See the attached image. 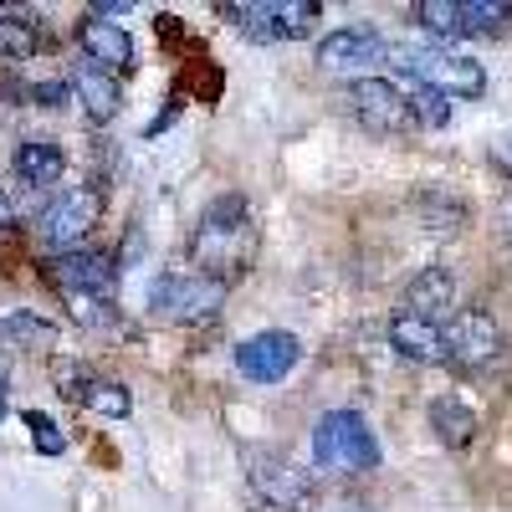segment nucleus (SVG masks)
Masks as SVG:
<instances>
[{
	"instance_id": "nucleus-1",
	"label": "nucleus",
	"mask_w": 512,
	"mask_h": 512,
	"mask_svg": "<svg viewBox=\"0 0 512 512\" xmlns=\"http://www.w3.org/2000/svg\"><path fill=\"white\" fill-rule=\"evenodd\" d=\"M190 256L200 277L231 287L256 256V221H251V205L241 195H221L216 205L200 216L195 226V241H190Z\"/></svg>"
},
{
	"instance_id": "nucleus-2",
	"label": "nucleus",
	"mask_w": 512,
	"mask_h": 512,
	"mask_svg": "<svg viewBox=\"0 0 512 512\" xmlns=\"http://www.w3.org/2000/svg\"><path fill=\"white\" fill-rule=\"evenodd\" d=\"M313 461L323 472H374L379 466V441L364 425L359 410H328L313 431Z\"/></svg>"
},
{
	"instance_id": "nucleus-3",
	"label": "nucleus",
	"mask_w": 512,
	"mask_h": 512,
	"mask_svg": "<svg viewBox=\"0 0 512 512\" xmlns=\"http://www.w3.org/2000/svg\"><path fill=\"white\" fill-rule=\"evenodd\" d=\"M221 303H226V287L200 277V272L154 277V287H149V308L159 323H205L221 313Z\"/></svg>"
},
{
	"instance_id": "nucleus-4",
	"label": "nucleus",
	"mask_w": 512,
	"mask_h": 512,
	"mask_svg": "<svg viewBox=\"0 0 512 512\" xmlns=\"http://www.w3.org/2000/svg\"><path fill=\"white\" fill-rule=\"evenodd\" d=\"M400 72H410L420 88H436L441 98H482L487 88V72L472 57H456V52H395Z\"/></svg>"
},
{
	"instance_id": "nucleus-5",
	"label": "nucleus",
	"mask_w": 512,
	"mask_h": 512,
	"mask_svg": "<svg viewBox=\"0 0 512 512\" xmlns=\"http://www.w3.org/2000/svg\"><path fill=\"white\" fill-rule=\"evenodd\" d=\"M98 216H103V195L93 185H72V190H62L47 210H41L36 231H41V241H47L52 251H67V246H77L98 226Z\"/></svg>"
},
{
	"instance_id": "nucleus-6",
	"label": "nucleus",
	"mask_w": 512,
	"mask_h": 512,
	"mask_svg": "<svg viewBox=\"0 0 512 512\" xmlns=\"http://www.w3.org/2000/svg\"><path fill=\"white\" fill-rule=\"evenodd\" d=\"M349 108H354V118L369 128V134H384V139L405 134V128L415 123L405 93L395 88V82H384V77H359L349 88Z\"/></svg>"
},
{
	"instance_id": "nucleus-7",
	"label": "nucleus",
	"mask_w": 512,
	"mask_h": 512,
	"mask_svg": "<svg viewBox=\"0 0 512 512\" xmlns=\"http://www.w3.org/2000/svg\"><path fill=\"white\" fill-rule=\"evenodd\" d=\"M251 487L262 492L272 507H282V512H308L313 507L308 472L292 466L287 456H272V451H251Z\"/></svg>"
},
{
	"instance_id": "nucleus-8",
	"label": "nucleus",
	"mask_w": 512,
	"mask_h": 512,
	"mask_svg": "<svg viewBox=\"0 0 512 512\" xmlns=\"http://www.w3.org/2000/svg\"><path fill=\"white\" fill-rule=\"evenodd\" d=\"M441 333H446V364H461V369H487V364L502 354V328H497L487 313H477V308L456 313Z\"/></svg>"
},
{
	"instance_id": "nucleus-9",
	"label": "nucleus",
	"mask_w": 512,
	"mask_h": 512,
	"mask_svg": "<svg viewBox=\"0 0 512 512\" xmlns=\"http://www.w3.org/2000/svg\"><path fill=\"white\" fill-rule=\"evenodd\" d=\"M297 359H303V344H297L292 333L282 328H267V333H251L246 344L236 349V369L251 379V384H277L297 369Z\"/></svg>"
},
{
	"instance_id": "nucleus-10",
	"label": "nucleus",
	"mask_w": 512,
	"mask_h": 512,
	"mask_svg": "<svg viewBox=\"0 0 512 512\" xmlns=\"http://www.w3.org/2000/svg\"><path fill=\"white\" fill-rule=\"evenodd\" d=\"M52 282L62 297H103V303H113V267L103 251H62L52 262Z\"/></svg>"
},
{
	"instance_id": "nucleus-11",
	"label": "nucleus",
	"mask_w": 512,
	"mask_h": 512,
	"mask_svg": "<svg viewBox=\"0 0 512 512\" xmlns=\"http://www.w3.org/2000/svg\"><path fill=\"white\" fill-rule=\"evenodd\" d=\"M390 57V47H384V36L369 31V26H344L318 41V67L323 72H359V67H374Z\"/></svg>"
},
{
	"instance_id": "nucleus-12",
	"label": "nucleus",
	"mask_w": 512,
	"mask_h": 512,
	"mask_svg": "<svg viewBox=\"0 0 512 512\" xmlns=\"http://www.w3.org/2000/svg\"><path fill=\"white\" fill-rule=\"evenodd\" d=\"M77 41H82V52H88V62H98V72H108V77L134 72V41H128V31L118 21L88 16L77 26Z\"/></svg>"
},
{
	"instance_id": "nucleus-13",
	"label": "nucleus",
	"mask_w": 512,
	"mask_h": 512,
	"mask_svg": "<svg viewBox=\"0 0 512 512\" xmlns=\"http://www.w3.org/2000/svg\"><path fill=\"white\" fill-rule=\"evenodd\" d=\"M390 344L405 359H415V364H446V333H441V323H425L415 313H395L390 318Z\"/></svg>"
},
{
	"instance_id": "nucleus-14",
	"label": "nucleus",
	"mask_w": 512,
	"mask_h": 512,
	"mask_svg": "<svg viewBox=\"0 0 512 512\" xmlns=\"http://www.w3.org/2000/svg\"><path fill=\"white\" fill-rule=\"evenodd\" d=\"M456 308V277L446 267H425L410 287H405V313L425 318V323H436Z\"/></svg>"
},
{
	"instance_id": "nucleus-15",
	"label": "nucleus",
	"mask_w": 512,
	"mask_h": 512,
	"mask_svg": "<svg viewBox=\"0 0 512 512\" xmlns=\"http://www.w3.org/2000/svg\"><path fill=\"white\" fill-rule=\"evenodd\" d=\"M72 93H77V108L88 113V123H113L118 108H123V88H118V77L98 72V67H82L72 77Z\"/></svg>"
},
{
	"instance_id": "nucleus-16",
	"label": "nucleus",
	"mask_w": 512,
	"mask_h": 512,
	"mask_svg": "<svg viewBox=\"0 0 512 512\" xmlns=\"http://www.w3.org/2000/svg\"><path fill=\"white\" fill-rule=\"evenodd\" d=\"M62 169H67V159H62V149L47 144V139H26V144L16 149V180L31 185V190L57 185V180H62Z\"/></svg>"
},
{
	"instance_id": "nucleus-17",
	"label": "nucleus",
	"mask_w": 512,
	"mask_h": 512,
	"mask_svg": "<svg viewBox=\"0 0 512 512\" xmlns=\"http://www.w3.org/2000/svg\"><path fill=\"white\" fill-rule=\"evenodd\" d=\"M431 431L446 446H466L477 436V415H472V405H461L456 395H441V400H431Z\"/></svg>"
},
{
	"instance_id": "nucleus-18",
	"label": "nucleus",
	"mask_w": 512,
	"mask_h": 512,
	"mask_svg": "<svg viewBox=\"0 0 512 512\" xmlns=\"http://www.w3.org/2000/svg\"><path fill=\"white\" fill-rule=\"evenodd\" d=\"M41 52V26L31 16H0V62H31Z\"/></svg>"
},
{
	"instance_id": "nucleus-19",
	"label": "nucleus",
	"mask_w": 512,
	"mask_h": 512,
	"mask_svg": "<svg viewBox=\"0 0 512 512\" xmlns=\"http://www.w3.org/2000/svg\"><path fill=\"white\" fill-rule=\"evenodd\" d=\"M77 405H88V410H98L108 420H123L128 410H134L128 390H123V384H113V379H88V384H82V395H77Z\"/></svg>"
},
{
	"instance_id": "nucleus-20",
	"label": "nucleus",
	"mask_w": 512,
	"mask_h": 512,
	"mask_svg": "<svg viewBox=\"0 0 512 512\" xmlns=\"http://www.w3.org/2000/svg\"><path fill=\"white\" fill-rule=\"evenodd\" d=\"M507 21H512V6H507V0H466V6H461V31L492 36V31H502Z\"/></svg>"
},
{
	"instance_id": "nucleus-21",
	"label": "nucleus",
	"mask_w": 512,
	"mask_h": 512,
	"mask_svg": "<svg viewBox=\"0 0 512 512\" xmlns=\"http://www.w3.org/2000/svg\"><path fill=\"white\" fill-rule=\"evenodd\" d=\"M415 21L431 36H461V6H456V0H420Z\"/></svg>"
},
{
	"instance_id": "nucleus-22",
	"label": "nucleus",
	"mask_w": 512,
	"mask_h": 512,
	"mask_svg": "<svg viewBox=\"0 0 512 512\" xmlns=\"http://www.w3.org/2000/svg\"><path fill=\"white\" fill-rule=\"evenodd\" d=\"M405 103H410V118L425 123V128H441V123L451 118V98H441L436 88H420V82H415V93H410Z\"/></svg>"
},
{
	"instance_id": "nucleus-23",
	"label": "nucleus",
	"mask_w": 512,
	"mask_h": 512,
	"mask_svg": "<svg viewBox=\"0 0 512 512\" xmlns=\"http://www.w3.org/2000/svg\"><path fill=\"white\" fill-rule=\"evenodd\" d=\"M0 333L21 338V344H52V338H57V328L47 318H31V313H6V318H0Z\"/></svg>"
},
{
	"instance_id": "nucleus-24",
	"label": "nucleus",
	"mask_w": 512,
	"mask_h": 512,
	"mask_svg": "<svg viewBox=\"0 0 512 512\" xmlns=\"http://www.w3.org/2000/svg\"><path fill=\"white\" fill-rule=\"evenodd\" d=\"M272 16H277L282 36H303V31H313L318 6H313V0H282V6H272Z\"/></svg>"
},
{
	"instance_id": "nucleus-25",
	"label": "nucleus",
	"mask_w": 512,
	"mask_h": 512,
	"mask_svg": "<svg viewBox=\"0 0 512 512\" xmlns=\"http://www.w3.org/2000/svg\"><path fill=\"white\" fill-rule=\"evenodd\" d=\"M26 425L36 431V446H41V451H62V446H67V441L57 436V425H52V420H41V415H26Z\"/></svg>"
},
{
	"instance_id": "nucleus-26",
	"label": "nucleus",
	"mask_w": 512,
	"mask_h": 512,
	"mask_svg": "<svg viewBox=\"0 0 512 512\" xmlns=\"http://www.w3.org/2000/svg\"><path fill=\"white\" fill-rule=\"evenodd\" d=\"M62 93H67V88H62V82H41V88H36V98H41V103H47V108H52V103H62Z\"/></svg>"
},
{
	"instance_id": "nucleus-27",
	"label": "nucleus",
	"mask_w": 512,
	"mask_h": 512,
	"mask_svg": "<svg viewBox=\"0 0 512 512\" xmlns=\"http://www.w3.org/2000/svg\"><path fill=\"white\" fill-rule=\"evenodd\" d=\"M6 395H11V364L0 354V415H6Z\"/></svg>"
},
{
	"instance_id": "nucleus-28",
	"label": "nucleus",
	"mask_w": 512,
	"mask_h": 512,
	"mask_svg": "<svg viewBox=\"0 0 512 512\" xmlns=\"http://www.w3.org/2000/svg\"><path fill=\"white\" fill-rule=\"evenodd\" d=\"M11 216H16V210H11V200H6V190H0V226H11Z\"/></svg>"
}]
</instances>
